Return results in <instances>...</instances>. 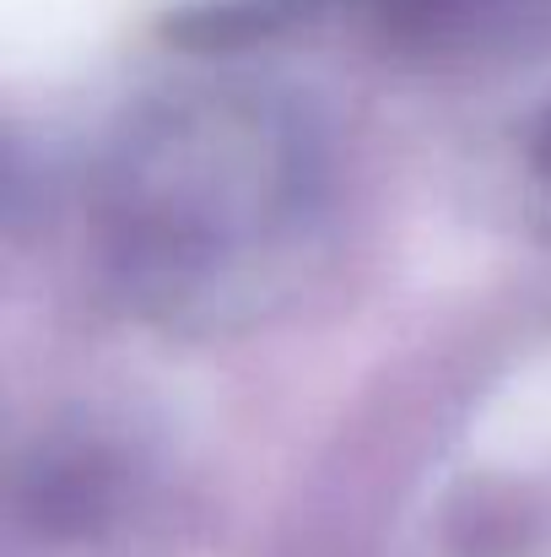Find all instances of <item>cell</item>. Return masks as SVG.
<instances>
[{
	"label": "cell",
	"mask_w": 551,
	"mask_h": 557,
	"mask_svg": "<svg viewBox=\"0 0 551 557\" xmlns=\"http://www.w3.org/2000/svg\"><path fill=\"white\" fill-rule=\"evenodd\" d=\"M330 233V147L271 82L211 76L120 114L92 174V249L152 325L227 336L298 298Z\"/></svg>",
	"instance_id": "obj_1"
},
{
	"label": "cell",
	"mask_w": 551,
	"mask_h": 557,
	"mask_svg": "<svg viewBox=\"0 0 551 557\" xmlns=\"http://www.w3.org/2000/svg\"><path fill=\"white\" fill-rule=\"evenodd\" d=\"M373 38L416 71H492L551 44V0H367Z\"/></svg>",
	"instance_id": "obj_2"
},
{
	"label": "cell",
	"mask_w": 551,
	"mask_h": 557,
	"mask_svg": "<svg viewBox=\"0 0 551 557\" xmlns=\"http://www.w3.org/2000/svg\"><path fill=\"white\" fill-rule=\"evenodd\" d=\"M120 504V460L87 438H49L33 449L22 471V515L38 536H92L109 525Z\"/></svg>",
	"instance_id": "obj_3"
},
{
	"label": "cell",
	"mask_w": 551,
	"mask_h": 557,
	"mask_svg": "<svg viewBox=\"0 0 551 557\" xmlns=\"http://www.w3.org/2000/svg\"><path fill=\"white\" fill-rule=\"evenodd\" d=\"M525 169H530V185L541 189V200L551 206V103L536 114V125L525 136Z\"/></svg>",
	"instance_id": "obj_4"
}]
</instances>
